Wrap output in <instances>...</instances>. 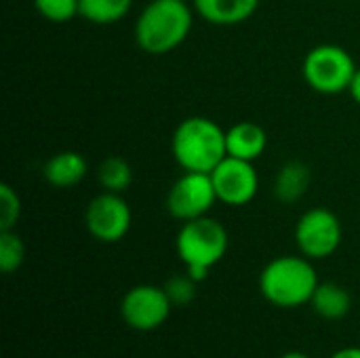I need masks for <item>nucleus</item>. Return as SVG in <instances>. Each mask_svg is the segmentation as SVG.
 I'll return each mask as SVG.
<instances>
[{"label":"nucleus","mask_w":360,"mask_h":358,"mask_svg":"<svg viewBox=\"0 0 360 358\" xmlns=\"http://www.w3.org/2000/svg\"><path fill=\"white\" fill-rule=\"evenodd\" d=\"M97 181L101 184L103 192L124 194L133 184V169L120 156H108L97 167Z\"/></svg>","instance_id":"obj_17"},{"label":"nucleus","mask_w":360,"mask_h":358,"mask_svg":"<svg viewBox=\"0 0 360 358\" xmlns=\"http://www.w3.org/2000/svg\"><path fill=\"white\" fill-rule=\"evenodd\" d=\"M348 93L352 95V99H354V101L360 106V68L356 70V74H354V78H352V82H350Z\"/></svg>","instance_id":"obj_23"},{"label":"nucleus","mask_w":360,"mask_h":358,"mask_svg":"<svg viewBox=\"0 0 360 358\" xmlns=\"http://www.w3.org/2000/svg\"><path fill=\"white\" fill-rule=\"evenodd\" d=\"M131 222H133V213L129 203L122 198V194H114V192L97 194L84 211L86 230L99 243L122 241L131 230Z\"/></svg>","instance_id":"obj_8"},{"label":"nucleus","mask_w":360,"mask_h":358,"mask_svg":"<svg viewBox=\"0 0 360 358\" xmlns=\"http://www.w3.org/2000/svg\"><path fill=\"white\" fill-rule=\"evenodd\" d=\"M217 203V192L211 173L184 171V175L171 186L167 196V211L181 222L205 217Z\"/></svg>","instance_id":"obj_7"},{"label":"nucleus","mask_w":360,"mask_h":358,"mask_svg":"<svg viewBox=\"0 0 360 358\" xmlns=\"http://www.w3.org/2000/svg\"><path fill=\"white\" fill-rule=\"evenodd\" d=\"M356 70L352 55L338 44L314 46L302 63L304 80L321 95H340L348 91Z\"/></svg>","instance_id":"obj_4"},{"label":"nucleus","mask_w":360,"mask_h":358,"mask_svg":"<svg viewBox=\"0 0 360 358\" xmlns=\"http://www.w3.org/2000/svg\"><path fill=\"white\" fill-rule=\"evenodd\" d=\"M171 150L184 171L211 173L228 156L226 131L207 116H190L177 124Z\"/></svg>","instance_id":"obj_3"},{"label":"nucleus","mask_w":360,"mask_h":358,"mask_svg":"<svg viewBox=\"0 0 360 358\" xmlns=\"http://www.w3.org/2000/svg\"><path fill=\"white\" fill-rule=\"evenodd\" d=\"M211 179L217 192V200L228 207H245L259 192V175L249 160L226 156L213 171Z\"/></svg>","instance_id":"obj_10"},{"label":"nucleus","mask_w":360,"mask_h":358,"mask_svg":"<svg viewBox=\"0 0 360 358\" xmlns=\"http://www.w3.org/2000/svg\"><path fill=\"white\" fill-rule=\"evenodd\" d=\"M310 306L325 321H342L352 308V298L348 289L338 283H319Z\"/></svg>","instance_id":"obj_15"},{"label":"nucleus","mask_w":360,"mask_h":358,"mask_svg":"<svg viewBox=\"0 0 360 358\" xmlns=\"http://www.w3.org/2000/svg\"><path fill=\"white\" fill-rule=\"evenodd\" d=\"M226 146L228 156L255 162L268 148V135L259 124L243 120L226 131Z\"/></svg>","instance_id":"obj_12"},{"label":"nucleus","mask_w":360,"mask_h":358,"mask_svg":"<svg viewBox=\"0 0 360 358\" xmlns=\"http://www.w3.org/2000/svg\"><path fill=\"white\" fill-rule=\"evenodd\" d=\"M25 260V245L15 230L0 232V270L4 274L17 272Z\"/></svg>","instance_id":"obj_18"},{"label":"nucleus","mask_w":360,"mask_h":358,"mask_svg":"<svg viewBox=\"0 0 360 358\" xmlns=\"http://www.w3.org/2000/svg\"><path fill=\"white\" fill-rule=\"evenodd\" d=\"M228 230L217 219L205 215L198 219L184 222L177 232L175 249L179 260L188 266L213 268L228 251Z\"/></svg>","instance_id":"obj_5"},{"label":"nucleus","mask_w":360,"mask_h":358,"mask_svg":"<svg viewBox=\"0 0 360 358\" xmlns=\"http://www.w3.org/2000/svg\"><path fill=\"white\" fill-rule=\"evenodd\" d=\"M173 302L165 287L137 285L129 289L120 302V314L124 323L135 331H154L167 323Z\"/></svg>","instance_id":"obj_9"},{"label":"nucleus","mask_w":360,"mask_h":358,"mask_svg":"<svg viewBox=\"0 0 360 358\" xmlns=\"http://www.w3.org/2000/svg\"><path fill=\"white\" fill-rule=\"evenodd\" d=\"M21 217V198L11 184H0V232L15 230Z\"/></svg>","instance_id":"obj_20"},{"label":"nucleus","mask_w":360,"mask_h":358,"mask_svg":"<svg viewBox=\"0 0 360 358\" xmlns=\"http://www.w3.org/2000/svg\"><path fill=\"white\" fill-rule=\"evenodd\" d=\"M262 0H192L194 11L213 25H238L249 21Z\"/></svg>","instance_id":"obj_11"},{"label":"nucleus","mask_w":360,"mask_h":358,"mask_svg":"<svg viewBox=\"0 0 360 358\" xmlns=\"http://www.w3.org/2000/svg\"><path fill=\"white\" fill-rule=\"evenodd\" d=\"M281 358H310L308 354H304V352H297V350H293V352H287V354H283Z\"/></svg>","instance_id":"obj_24"},{"label":"nucleus","mask_w":360,"mask_h":358,"mask_svg":"<svg viewBox=\"0 0 360 358\" xmlns=\"http://www.w3.org/2000/svg\"><path fill=\"white\" fill-rule=\"evenodd\" d=\"M342 222L329 209L306 211L295 226V245L308 260H327L342 245Z\"/></svg>","instance_id":"obj_6"},{"label":"nucleus","mask_w":360,"mask_h":358,"mask_svg":"<svg viewBox=\"0 0 360 358\" xmlns=\"http://www.w3.org/2000/svg\"><path fill=\"white\" fill-rule=\"evenodd\" d=\"M331 358H360V346H346L338 350Z\"/></svg>","instance_id":"obj_22"},{"label":"nucleus","mask_w":360,"mask_h":358,"mask_svg":"<svg viewBox=\"0 0 360 358\" xmlns=\"http://www.w3.org/2000/svg\"><path fill=\"white\" fill-rule=\"evenodd\" d=\"M194 6L186 0H150L135 21V40L148 55H167L181 46L194 25Z\"/></svg>","instance_id":"obj_1"},{"label":"nucleus","mask_w":360,"mask_h":358,"mask_svg":"<svg viewBox=\"0 0 360 358\" xmlns=\"http://www.w3.org/2000/svg\"><path fill=\"white\" fill-rule=\"evenodd\" d=\"M133 0H80V17L95 25H112L129 15Z\"/></svg>","instance_id":"obj_16"},{"label":"nucleus","mask_w":360,"mask_h":358,"mask_svg":"<svg viewBox=\"0 0 360 358\" xmlns=\"http://www.w3.org/2000/svg\"><path fill=\"white\" fill-rule=\"evenodd\" d=\"M310 184H312V173L308 165L300 160H291L278 169L276 179H274V194L281 203L293 205L306 196V192L310 190Z\"/></svg>","instance_id":"obj_14"},{"label":"nucleus","mask_w":360,"mask_h":358,"mask_svg":"<svg viewBox=\"0 0 360 358\" xmlns=\"http://www.w3.org/2000/svg\"><path fill=\"white\" fill-rule=\"evenodd\" d=\"M196 285H198V283H196L188 272H184V274L171 276V279L165 283V291H167L169 300L173 302V306H186V304H190V302L194 300V295H196Z\"/></svg>","instance_id":"obj_21"},{"label":"nucleus","mask_w":360,"mask_h":358,"mask_svg":"<svg viewBox=\"0 0 360 358\" xmlns=\"http://www.w3.org/2000/svg\"><path fill=\"white\" fill-rule=\"evenodd\" d=\"M34 6L51 23H65L80 15V0H34Z\"/></svg>","instance_id":"obj_19"},{"label":"nucleus","mask_w":360,"mask_h":358,"mask_svg":"<svg viewBox=\"0 0 360 358\" xmlns=\"http://www.w3.org/2000/svg\"><path fill=\"white\" fill-rule=\"evenodd\" d=\"M312 260L304 255H281L266 264L259 274V291L276 308H300L312 302L319 287Z\"/></svg>","instance_id":"obj_2"},{"label":"nucleus","mask_w":360,"mask_h":358,"mask_svg":"<svg viewBox=\"0 0 360 358\" xmlns=\"http://www.w3.org/2000/svg\"><path fill=\"white\" fill-rule=\"evenodd\" d=\"M86 171H89V165H86L84 156L74 152V150L57 152L42 167L44 179L59 190H68V188L78 186L84 179Z\"/></svg>","instance_id":"obj_13"}]
</instances>
